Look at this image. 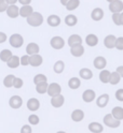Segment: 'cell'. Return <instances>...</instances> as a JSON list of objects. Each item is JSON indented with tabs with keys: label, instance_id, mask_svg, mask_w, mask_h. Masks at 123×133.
I'll list each match as a JSON object with an SVG mask.
<instances>
[{
	"label": "cell",
	"instance_id": "cell-14",
	"mask_svg": "<svg viewBox=\"0 0 123 133\" xmlns=\"http://www.w3.org/2000/svg\"><path fill=\"white\" fill-rule=\"evenodd\" d=\"M7 14L9 17L11 18H16L19 16V8L16 6L15 4H9L7 8V10H5Z\"/></svg>",
	"mask_w": 123,
	"mask_h": 133
},
{
	"label": "cell",
	"instance_id": "cell-26",
	"mask_svg": "<svg viewBox=\"0 0 123 133\" xmlns=\"http://www.w3.org/2000/svg\"><path fill=\"white\" fill-rule=\"evenodd\" d=\"M77 23H78V18H77L76 15L69 14V15H67L66 17H65V24H66L67 26H69V27L76 26Z\"/></svg>",
	"mask_w": 123,
	"mask_h": 133
},
{
	"label": "cell",
	"instance_id": "cell-3",
	"mask_svg": "<svg viewBox=\"0 0 123 133\" xmlns=\"http://www.w3.org/2000/svg\"><path fill=\"white\" fill-rule=\"evenodd\" d=\"M9 42H10V45L12 47L19 48L24 44V39H23V37L20 35V33H14V35H12L10 37Z\"/></svg>",
	"mask_w": 123,
	"mask_h": 133
},
{
	"label": "cell",
	"instance_id": "cell-45",
	"mask_svg": "<svg viewBox=\"0 0 123 133\" xmlns=\"http://www.w3.org/2000/svg\"><path fill=\"white\" fill-rule=\"evenodd\" d=\"M31 128L30 126H28V124H25V126H23V128L21 129V133H31Z\"/></svg>",
	"mask_w": 123,
	"mask_h": 133
},
{
	"label": "cell",
	"instance_id": "cell-40",
	"mask_svg": "<svg viewBox=\"0 0 123 133\" xmlns=\"http://www.w3.org/2000/svg\"><path fill=\"white\" fill-rule=\"evenodd\" d=\"M28 121H29L30 124H38L40 120H39V117L36 114H31L28 117Z\"/></svg>",
	"mask_w": 123,
	"mask_h": 133
},
{
	"label": "cell",
	"instance_id": "cell-19",
	"mask_svg": "<svg viewBox=\"0 0 123 133\" xmlns=\"http://www.w3.org/2000/svg\"><path fill=\"white\" fill-rule=\"evenodd\" d=\"M91 17L93 21L95 22H99L103 19L104 17V11L101 9V8H96V9H94L91 13Z\"/></svg>",
	"mask_w": 123,
	"mask_h": 133
},
{
	"label": "cell",
	"instance_id": "cell-36",
	"mask_svg": "<svg viewBox=\"0 0 123 133\" xmlns=\"http://www.w3.org/2000/svg\"><path fill=\"white\" fill-rule=\"evenodd\" d=\"M11 56H12V52L10 49H3V51L0 52V60L5 62Z\"/></svg>",
	"mask_w": 123,
	"mask_h": 133
},
{
	"label": "cell",
	"instance_id": "cell-12",
	"mask_svg": "<svg viewBox=\"0 0 123 133\" xmlns=\"http://www.w3.org/2000/svg\"><path fill=\"white\" fill-rule=\"evenodd\" d=\"M94 66L98 70H103L106 68V65H107V60H106V58L102 57V56H98L94 59V62H93Z\"/></svg>",
	"mask_w": 123,
	"mask_h": 133
},
{
	"label": "cell",
	"instance_id": "cell-4",
	"mask_svg": "<svg viewBox=\"0 0 123 133\" xmlns=\"http://www.w3.org/2000/svg\"><path fill=\"white\" fill-rule=\"evenodd\" d=\"M46 92H48V95L50 96V97L60 95L62 92V87H61L60 84H57V83H52V84L48 85Z\"/></svg>",
	"mask_w": 123,
	"mask_h": 133
},
{
	"label": "cell",
	"instance_id": "cell-50",
	"mask_svg": "<svg viewBox=\"0 0 123 133\" xmlns=\"http://www.w3.org/2000/svg\"><path fill=\"white\" fill-rule=\"evenodd\" d=\"M68 1H69V0H61V3H62L63 5H66Z\"/></svg>",
	"mask_w": 123,
	"mask_h": 133
},
{
	"label": "cell",
	"instance_id": "cell-22",
	"mask_svg": "<svg viewBox=\"0 0 123 133\" xmlns=\"http://www.w3.org/2000/svg\"><path fill=\"white\" fill-rule=\"evenodd\" d=\"M116 37H114L113 35H109V36H107L105 39H104V45L107 47V48H109V49H111V48H113L114 47V43H116Z\"/></svg>",
	"mask_w": 123,
	"mask_h": 133
},
{
	"label": "cell",
	"instance_id": "cell-13",
	"mask_svg": "<svg viewBox=\"0 0 123 133\" xmlns=\"http://www.w3.org/2000/svg\"><path fill=\"white\" fill-rule=\"evenodd\" d=\"M40 107V102L39 100L36 98H30L28 101H27V109L31 112H36L39 110Z\"/></svg>",
	"mask_w": 123,
	"mask_h": 133
},
{
	"label": "cell",
	"instance_id": "cell-35",
	"mask_svg": "<svg viewBox=\"0 0 123 133\" xmlns=\"http://www.w3.org/2000/svg\"><path fill=\"white\" fill-rule=\"evenodd\" d=\"M79 5H80V0H69L65 6H66V9L68 11H73V10H76Z\"/></svg>",
	"mask_w": 123,
	"mask_h": 133
},
{
	"label": "cell",
	"instance_id": "cell-25",
	"mask_svg": "<svg viewBox=\"0 0 123 133\" xmlns=\"http://www.w3.org/2000/svg\"><path fill=\"white\" fill-rule=\"evenodd\" d=\"M111 115H112L116 119H118V120H122V119H123V109H122L121 106H116V107H113L112 111H111Z\"/></svg>",
	"mask_w": 123,
	"mask_h": 133
},
{
	"label": "cell",
	"instance_id": "cell-49",
	"mask_svg": "<svg viewBox=\"0 0 123 133\" xmlns=\"http://www.w3.org/2000/svg\"><path fill=\"white\" fill-rule=\"evenodd\" d=\"M8 4H15L16 2H17V0H7Z\"/></svg>",
	"mask_w": 123,
	"mask_h": 133
},
{
	"label": "cell",
	"instance_id": "cell-46",
	"mask_svg": "<svg viewBox=\"0 0 123 133\" xmlns=\"http://www.w3.org/2000/svg\"><path fill=\"white\" fill-rule=\"evenodd\" d=\"M5 41H7V35L4 32H0V44L4 43Z\"/></svg>",
	"mask_w": 123,
	"mask_h": 133
},
{
	"label": "cell",
	"instance_id": "cell-8",
	"mask_svg": "<svg viewBox=\"0 0 123 133\" xmlns=\"http://www.w3.org/2000/svg\"><path fill=\"white\" fill-rule=\"evenodd\" d=\"M9 105L14 110L20 109V107L23 105V99L20 96H13L9 100Z\"/></svg>",
	"mask_w": 123,
	"mask_h": 133
},
{
	"label": "cell",
	"instance_id": "cell-48",
	"mask_svg": "<svg viewBox=\"0 0 123 133\" xmlns=\"http://www.w3.org/2000/svg\"><path fill=\"white\" fill-rule=\"evenodd\" d=\"M117 72L120 74V76H121V77L123 76V66H122V65L118 66V68H117Z\"/></svg>",
	"mask_w": 123,
	"mask_h": 133
},
{
	"label": "cell",
	"instance_id": "cell-23",
	"mask_svg": "<svg viewBox=\"0 0 123 133\" xmlns=\"http://www.w3.org/2000/svg\"><path fill=\"white\" fill-rule=\"evenodd\" d=\"M68 45L69 46H75V45H79L82 44V39L79 35H71L68 38Z\"/></svg>",
	"mask_w": 123,
	"mask_h": 133
},
{
	"label": "cell",
	"instance_id": "cell-42",
	"mask_svg": "<svg viewBox=\"0 0 123 133\" xmlns=\"http://www.w3.org/2000/svg\"><path fill=\"white\" fill-rule=\"evenodd\" d=\"M20 64L22 65H28L29 64V55H24L20 58Z\"/></svg>",
	"mask_w": 123,
	"mask_h": 133
},
{
	"label": "cell",
	"instance_id": "cell-28",
	"mask_svg": "<svg viewBox=\"0 0 123 133\" xmlns=\"http://www.w3.org/2000/svg\"><path fill=\"white\" fill-rule=\"evenodd\" d=\"M79 75H80L81 78H83V79H91L93 77V72L87 68H83V69L80 70Z\"/></svg>",
	"mask_w": 123,
	"mask_h": 133
},
{
	"label": "cell",
	"instance_id": "cell-51",
	"mask_svg": "<svg viewBox=\"0 0 123 133\" xmlns=\"http://www.w3.org/2000/svg\"><path fill=\"white\" fill-rule=\"evenodd\" d=\"M106 1H108V2H112V1H116V0H106Z\"/></svg>",
	"mask_w": 123,
	"mask_h": 133
},
{
	"label": "cell",
	"instance_id": "cell-29",
	"mask_svg": "<svg viewBox=\"0 0 123 133\" xmlns=\"http://www.w3.org/2000/svg\"><path fill=\"white\" fill-rule=\"evenodd\" d=\"M121 81V76H120V74L116 71V72H110V76H109V82L111 85H117L119 84Z\"/></svg>",
	"mask_w": 123,
	"mask_h": 133
},
{
	"label": "cell",
	"instance_id": "cell-11",
	"mask_svg": "<svg viewBox=\"0 0 123 133\" xmlns=\"http://www.w3.org/2000/svg\"><path fill=\"white\" fill-rule=\"evenodd\" d=\"M32 12H34V9L29 4H24L22 8H19V15H21L22 17H28Z\"/></svg>",
	"mask_w": 123,
	"mask_h": 133
},
{
	"label": "cell",
	"instance_id": "cell-16",
	"mask_svg": "<svg viewBox=\"0 0 123 133\" xmlns=\"http://www.w3.org/2000/svg\"><path fill=\"white\" fill-rule=\"evenodd\" d=\"M109 102V95L107 94H104V95H101L99 97L97 98L96 100V105L98 107H105V106H107Z\"/></svg>",
	"mask_w": 123,
	"mask_h": 133
},
{
	"label": "cell",
	"instance_id": "cell-39",
	"mask_svg": "<svg viewBox=\"0 0 123 133\" xmlns=\"http://www.w3.org/2000/svg\"><path fill=\"white\" fill-rule=\"evenodd\" d=\"M41 82H48V78L44 74H37V75L34 77V83L35 85L38 84V83H41Z\"/></svg>",
	"mask_w": 123,
	"mask_h": 133
},
{
	"label": "cell",
	"instance_id": "cell-6",
	"mask_svg": "<svg viewBox=\"0 0 123 133\" xmlns=\"http://www.w3.org/2000/svg\"><path fill=\"white\" fill-rule=\"evenodd\" d=\"M43 62V58L42 56H40L39 53L38 54H34V55H30L29 56V64L31 66H40Z\"/></svg>",
	"mask_w": 123,
	"mask_h": 133
},
{
	"label": "cell",
	"instance_id": "cell-47",
	"mask_svg": "<svg viewBox=\"0 0 123 133\" xmlns=\"http://www.w3.org/2000/svg\"><path fill=\"white\" fill-rule=\"evenodd\" d=\"M17 1H19L22 5H24V4H29V3L31 2V0H17Z\"/></svg>",
	"mask_w": 123,
	"mask_h": 133
},
{
	"label": "cell",
	"instance_id": "cell-20",
	"mask_svg": "<svg viewBox=\"0 0 123 133\" xmlns=\"http://www.w3.org/2000/svg\"><path fill=\"white\" fill-rule=\"evenodd\" d=\"M84 118V112L82 110H75L71 113V119L75 122H80Z\"/></svg>",
	"mask_w": 123,
	"mask_h": 133
},
{
	"label": "cell",
	"instance_id": "cell-32",
	"mask_svg": "<svg viewBox=\"0 0 123 133\" xmlns=\"http://www.w3.org/2000/svg\"><path fill=\"white\" fill-rule=\"evenodd\" d=\"M68 86L71 89H78L81 86V81L78 77H71L68 81Z\"/></svg>",
	"mask_w": 123,
	"mask_h": 133
},
{
	"label": "cell",
	"instance_id": "cell-15",
	"mask_svg": "<svg viewBox=\"0 0 123 133\" xmlns=\"http://www.w3.org/2000/svg\"><path fill=\"white\" fill-rule=\"evenodd\" d=\"M70 53L73 57H81L84 54V47L82 46V44L75 45V46H70Z\"/></svg>",
	"mask_w": 123,
	"mask_h": 133
},
{
	"label": "cell",
	"instance_id": "cell-5",
	"mask_svg": "<svg viewBox=\"0 0 123 133\" xmlns=\"http://www.w3.org/2000/svg\"><path fill=\"white\" fill-rule=\"evenodd\" d=\"M50 44L54 49H62L65 46V41H64V39L62 37L56 36V37H53L51 39Z\"/></svg>",
	"mask_w": 123,
	"mask_h": 133
},
{
	"label": "cell",
	"instance_id": "cell-33",
	"mask_svg": "<svg viewBox=\"0 0 123 133\" xmlns=\"http://www.w3.org/2000/svg\"><path fill=\"white\" fill-rule=\"evenodd\" d=\"M64 69H65V63H64V61H62V60H57V61L54 63L53 70H54L55 73L61 74V73H63Z\"/></svg>",
	"mask_w": 123,
	"mask_h": 133
},
{
	"label": "cell",
	"instance_id": "cell-1",
	"mask_svg": "<svg viewBox=\"0 0 123 133\" xmlns=\"http://www.w3.org/2000/svg\"><path fill=\"white\" fill-rule=\"evenodd\" d=\"M27 18V24L31 27H39L43 23V16L39 12H32Z\"/></svg>",
	"mask_w": 123,
	"mask_h": 133
},
{
	"label": "cell",
	"instance_id": "cell-17",
	"mask_svg": "<svg viewBox=\"0 0 123 133\" xmlns=\"http://www.w3.org/2000/svg\"><path fill=\"white\" fill-rule=\"evenodd\" d=\"M5 62H7V65L9 66L10 69H16L20 65V58L17 56L12 55Z\"/></svg>",
	"mask_w": 123,
	"mask_h": 133
},
{
	"label": "cell",
	"instance_id": "cell-38",
	"mask_svg": "<svg viewBox=\"0 0 123 133\" xmlns=\"http://www.w3.org/2000/svg\"><path fill=\"white\" fill-rule=\"evenodd\" d=\"M23 85H24V82H23L22 78L14 77V79H13V86H12V87H14V88H16V89H20V88L23 87Z\"/></svg>",
	"mask_w": 123,
	"mask_h": 133
},
{
	"label": "cell",
	"instance_id": "cell-7",
	"mask_svg": "<svg viewBox=\"0 0 123 133\" xmlns=\"http://www.w3.org/2000/svg\"><path fill=\"white\" fill-rule=\"evenodd\" d=\"M96 98V94L95 91L92 89H86L83 94H82V100L85 102V103H90V102H93Z\"/></svg>",
	"mask_w": 123,
	"mask_h": 133
},
{
	"label": "cell",
	"instance_id": "cell-41",
	"mask_svg": "<svg viewBox=\"0 0 123 133\" xmlns=\"http://www.w3.org/2000/svg\"><path fill=\"white\" fill-rule=\"evenodd\" d=\"M114 47L119 51H122L123 49V38L120 37V38H117L116 39V43H114Z\"/></svg>",
	"mask_w": 123,
	"mask_h": 133
},
{
	"label": "cell",
	"instance_id": "cell-24",
	"mask_svg": "<svg viewBox=\"0 0 123 133\" xmlns=\"http://www.w3.org/2000/svg\"><path fill=\"white\" fill-rule=\"evenodd\" d=\"M89 130L93 133H101L104 131V128L99 122H91L89 124Z\"/></svg>",
	"mask_w": 123,
	"mask_h": 133
},
{
	"label": "cell",
	"instance_id": "cell-37",
	"mask_svg": "<svg viewBox=\"0 0 123 133\" xmlns=\"http://www.w3.org/2000/svg\"><path fill=\"white\" fill-rule=\"evenodd\" d=\"M14 75L13 74H9V75H7L3 79V85L7 87V88H11L13 86V79H14Z\"/></svg>",
	"mask_w": 123,
	"mask_h": 133
},
{
	"label": "cell",
	"instance_id": "cell-21",
	"mask_svg": "<svg viewBox=\"0 0 123 133\" xmlns=\"http://www.w3.org/2000/svg\"><path fill=\"white\" fill-rule=\"evenodd\" d=\"M40 51V47L37 43H34V42H31L29 43L27 46H26V53L27 55H34V54H38Z\"/></svg>",
	"mask_w": 123,
	"mask_h": 133
},
{
	"label": "cell",
	"instance_id": "cell-34",
	"mask_svg": "<svg viewBox=\"0 0 123 133\" xmlns=\"http://www.w3.org/2000/svg\"><path fill=\"white\" fill-rule=\"evenodd\" d=\"M109 76H110V71L108 70H102V72L99 73V81L104 84H107L109 82Z\"/></svg>",
	"mask_w": 123,
	"mask_h": 133
},
{
	"label": "cell",
	"instance_id": "cell-43",
	"mask_svg": "<svg viewBox=\"0 0 123 133\" xmlns=\"http://www.w3.org/2000/svg\"><path fill=\"white\" fill-rule=\"evenodd\" d=\"M8 2H7V0H0V13H2L7 10V8H8Z\"/></svg>",
	"mask_w": 123,
	"mask_h": 133
},
{
	"label": "cell",
	"instance_id": "cell-10",
	"mask_svg": "<svg viewBox=\"0 0 123 133\" xmlns=\"http://www.w3.org/2000/svg\"><path fill=\"white\" fill-rule=\"evenodd\" d=\"M109 10L112 13L122 12L123 11V2H122V0H116V1L109 2Z\"/></svg>",
	"mask_w": 123,
	"mask_h": 133
},
{
	"label": "cell",
	"instance_id": "cell-2",
	"mask_svg": "<svg viewBox=\"0 0 123 133\" xmlns=\"http://www.w3.org/2000/svg\"><path fill=\"white\" fill-rule=\"evenodd\" d=\"M104 123H105L107 127H109V128L116 129V128L120 127L121 121L118 120V119H116L111 114H107V115H106L105 117H104Z\"/></svg>",
	"mask_w": 123,
	"mask_h": 133
},
{
	"label": "cell",
	"instance_id": "cell-18",
	"mask_svg": "<svg viewBox=\"0 0 123 133\" xmlns=\"http://www.w3.org/2000/svg\"><path fill=\"white\" fill-rule=\"evenodd\" d=\"M61 18H60V16L58 15H50L46 19V23L49 24V26H51V27H57V26H60V24H61Z\"/></svg>",
	"mask_w": 123,
	"mask_h": 133
},
{
	"label": "cell",
	"instance_id": "cell-27",
	"mask_svg": "<svg viewBox=\"0 0 123 133\" xmlns=\"http://www.w3.org/2000/svg\"><path fill=\"white\" fill-rule=\"evenodd\" d=\"M85 43H86L89 46H92V47H93V46H96L97 43H98V38H97V36L93 35V33L86 36V38H85Z\"/></svg>",
	"mask_w": 123,
	"mask_h": 133
},
{
	"label": "cell",
	"instance_id": "cell-30",
	"mask_svg": "<svg viewBox=\"0 0 123 133\" xmlns=\"http://www.w3.org/2000/svg\"><path fill=\"white\" fill-rule=\"evenodd\" d=\"M112 21L117 26H122L123 25V14L121 12L112 13Z\"/></svg>",
	"mask_w": 123,
	"mask_h": 133
},
{
	"label": "cell",
	"instance_id": "cell-31",
	"mask_svg": "<svg viewBox=\"0 0 123 133\" xmlns=\"http://www.w3.org/2000/svg\"><path fill=\"white\" fill-rule=\"evenodd\" d=\"M48 82H41V83H38L36 84V90L37 92L40 94V95H43L46 92V89H48Z\"/></svg>",
	"mask_w": 123,
	"mask_h": 133
},
{
	"label": "cell",
	"instance_id": "cell-9",
	"mask_svg": "<svg viewBox=\"0 0 123 133\" xmlns=\"http://www.w3.org/2000/svg\"><path fill=\"white\" fill-rule=\"evenodd\" d=\"M51 104L53 107H56V109H58V107L63 106L64 102H65V98L63 95H56V96H53L51 97Z\"/></svg>",
	"mask_w": 123,
	"mask_h": 133
},
{
	"label": "cell",
	"instance_id": "cell-44",
	"mask_svg": "<svg viewBox=\"0 0 123 133\" xmlns=\"http://www.w3.org/2000/svg\"><path fill=\"white\" fill-rule=\"evenodd\" d=\"M116 99L118 100V101H120V102H122L123 101V89H118L117 91H116Z\"/></svg>",
	"mask_w": 123,
	"mask_h": 133
}]
</instances>
